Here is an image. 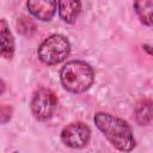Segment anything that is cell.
Wrapping results in <instances>:
<instances>
[{"label": "cell", "instance_id": "obj_8", "mask_svg": "<svg viewBox=\"0 0 153 153\" xmlns=\"http://www.w3.org/2000/svg\"><path fill=\"white\" fill-rule=\"evenodd\" d=\"M0 39H1V55L5 59H11L14 51V41L12 37V33L10 32L6 22L2 19L1 20V26H0Z\"/></svg>", "mask_w": 153, "mask_h": 153}, {"label": "cell", "instance_id": "obj_4", "mask_svg": "<svg viewBox=\"0 0 153 153\" xmlns=\"http://www.w3.org/2000/svg\"><path fill=\"white\" fill-rule=\"evenodd\" d=\"M55 106L56 97L50 90L41 88L37 92H35L31 100V111L37 120H48L53 115Z\"/></svg>", "mask_w": 153, "mask_h": 153}, {"label": "cell", "instance_id": "obj_6", "mask_svg": "<svg viewBox=\"0 0 153 153\" xmlns=\"http://www.w3.org/2000/svg\"><path fill=\"white\" fill-rule=\"evenodd\" d=\"M29 12L37 19L47 22L56 11V0H27Z\"/></svg>", "mask_w": 153, "mask_h": 153}, {"label": "cell", "instance_id": "obj_3", "mask_svg": "<svg viewBox=\"0 0 153 153\" xmlns=\"http://www.w3.org/2000/svg\"><path fill=\"white\" fill-rule=\"evenodd\" d=\"M71 45L62 35H53L44 39L38 48V57L47 65H56L69 55Z\"/></svg>", "mask_w": 153, "mask_h": 153}, {"label": "cell", "instance_id": "obj_9", "mask_svg": "<svg viewBox=\"0 0 153 153\" xmlns=\"http://www.w3.org/2000/svg\"><path fill=\"white\" fill-rule=\"evenodd\" d=\"M134 8L141 23L146 25L153 24V0H135Z\"/></svg>", "mask_w": 153, "mask_h": 153}, {"label": "cell", "instance_id": "obj_2", "mask_svg": "<svg viewBox=\"0 0 153 153\" xmlns=\"http://www.w3.org/2000/svg\"><path fill=\"white\" fill-rule=\"evenodd\" d=\"M63 87L72 93H81L90 88L93 82V69L85 61H69L60 73Z\"/></svg>", "mask_w": 153, "mask_h": 153}, {"label": "cell", "instance_id": "obj_5", "mask_svg": "<svg viewBox=\"0 0 153 153\" xmlns=\"http://www.w3.org/2000/svg\"><path fill=\"white\" fill-rule=\"evenodd\" d=\"M91 136L90 128L82 122L71 123L61 133L62 142L71 148H82L87 145Z\"/></svg>", "mask_w": 153, "mask_h": 153}, {"label": "cell", "instance_id": "obj_1", "mask_svg": "<svg viewBox=\"0 0 153 153\" xmlns=\"http://www.w3.org/2000/svg\"><path fill=\"white\" fill-rule=\"evenodd\" d=\"M97 128L111 142L114 147L122 152H129L135 146L133 131L128 123L110 114L98 112L94 116Z\"/></svg>", "mask_w": 153, "mask_h": 153}, {"label": "cell", "instance_id": "obj_7", "mask_svg": "<svg viewBox=\"0 0 153 153\" xmlns=\"http://www.w3.org/2000/svg\"><path fill=\"white\" fill-rule=\"evenodd\" d=\"M57 10L60 18L69 24H73L79 17L81 10L80 0H57Z\"/></svg>", "mask_w": 153, "mask_h": 153}, {"label": "cell", "instance_id": "obj_10", "mask_svg": "<svg viewBox=\"0 0 153 153\" xmlns=\"http://www.w3.org/2000/svg\"><path fill=\"white\" fill-rule=\"evenodd\" d=\"M136 120L140 124H147L153 120V104L143 103L136 110Z\"/></svg>", "mask_w": 153, "mask_h": 153}]
</instances>
